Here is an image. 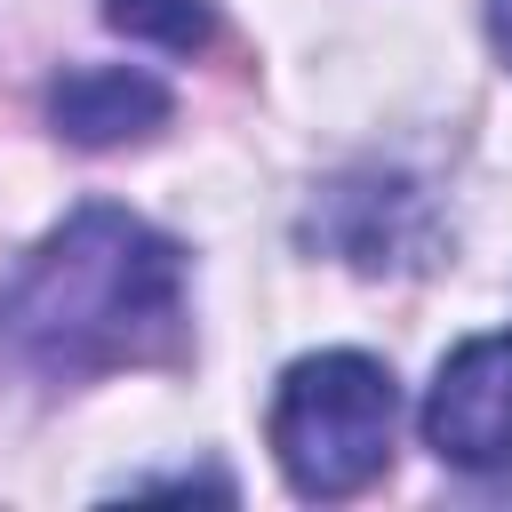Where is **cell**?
Returning <instances> with one entry per match:
<instances>
[{
	"mask_svg": "<svg viewBox=\"0 0 512 512\" xmlns=\"http://www.w3.org/2000/svg\"><path fill=\"white\" fill-rule=\"evenodd\" d=\"M184 328V256L128 208L64 216L0 288V344L64 384L168 360Z\"/></svg>",
	"mask_w": 512,
	"mask_h": 512,
	"instance_id": "1",
	"label": "cell"
},
{
	"mask_svg": "<svg viewBox=\"0 0 512 512\" xmlns=\"http://www.w3.org/2000/svg\"><path fill=\"white\" fill-rule=\"evenodd\" d=\"M48 120L64 144L80 152H104V144H136L168 120V88L152 72H128V64H80L48 88Z\"/></svg>",
	"mask_w": 512,
	"mask_h": 512,
	"instance_id": "4",
	"label": "cell"
},
{
	"mask_svg": "<svg viewBox=\"0 0 512 512\" xmlns=\"http://www.w3.org/2000/svg\"><path fill=\"white\" fill-rule=\"evenodd\" d=\"M104 16H112L128 40H152V48H168V56H192V48L216 40L208 0H104Z\"/></svg>",
	"mask_w": 512,
	"mask_h": 512,
	"instance_id": "5",
	"label": "cell"
},
{
	"mask_svg": "<svg viewBox=\"0 0 512 512\" xmlns=\"http://www.w3.org/2000/svg\"><path fill=\"white\" fill-rule=\"evenodd\" d=\"M488 40H496V56L512 64V0H488Z\"/></svg>",
	"mask_w": 512,
	"mask_h": 512,
	"instance_id": "6",
	"label": "cell"
},
{
	"mask_svg": "<svg viewBox=\"0 0 512 512\" xmlns=\"http://www.w3.org/2000/svg\"><path fill=\"white\" fill-rule=\"evenodd\" d=\"M424 440L456 472H504L512 464V328L472 336L440 360L424 392Z\"/></svg>",
	"mask_w": 512,
	"mask_h": 512,
	"instance_id": "3",
	"label": "cell"
},
{
	"mask_svg": "<svg viewBox=\"0 0 512 512\" xmlns=\"http://www.w3.org/2000/svg\"><path fill=\"white\" fill-rule=\"evenodd\" d=\"M400 392L368 352H312L272 392V456L296 496H360L392 464Z\"/></svg>",
	"mask_w": 512,
	"mask_h": 512,
	"instance_id": "2",
	"label": "cell"
}]
</instances>
